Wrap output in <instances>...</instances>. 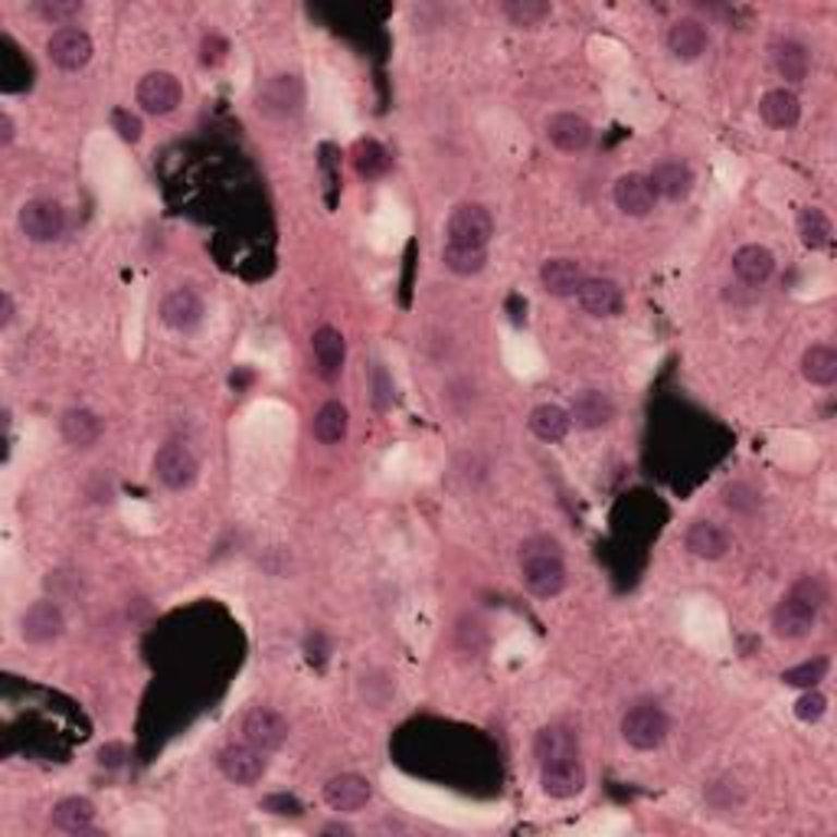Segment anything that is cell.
I'll return each mask as SVG.
<instances>
[{
  "label": "cell",
  "mask_w": 837,
  "mask_h": 837,
  "mask_svg": "<svg viewBox=\"0 0 837 837\" xmlns=\"http://www.w3.org/2000/svg\"><path fill=\"white\" fill-rule=\"evenodd\" d=\"M723 500L732 513H752L759 507V494L749 487V484H729L723 490Z\"/></svg>",
  "instance_id": "60d3db41"
},
{
  "label": "cell",
  "mask_w": 837,
  "mask_h": 837,
  "mask_svg": "<svg viewBox=\"0 0 837 837\" xmlns=\"http://www.w3.org/2000/svg\"><path fill=\"white\" fill-rule=\"evenodd\" d=\"M670 732V719L664 713V706L651 703V700H641L634 706L624 709L621 716V739L638 749V752H651L657 749Z\"/></svg>",
  "instance_id": "7a4b0ae2"
},
{
  "label": "cell",
  "mask_w": 837,
  "mask_h": 837,
  "mask_svg": "<svg viewBox=\"0 0 837 837\" xmlns=\"http://www.w3.org/2000/svg\"><path fill=\"white\" fill-rule=\"evenodd\" d=\"M36 13H39V16H43L46 23H52V26H59V29H62V26H69V23H72V20H75V16L82 13V3H75V0H72V3H59V0H43V3L36 7Z\"/></svg>",
  "instance_id": "f35d334b"
},
{
  "label": "cell",
  "mask_w": 837,
  "mask_h": 837,
  "mask_svg": "<svg viewBox=\"0 0 837 837\" xmlns=\"http://www.w3.org/2000/svg\"><path fill=\"white\" fill-rule=\"evenodd\" d=\"M539 788H543V794L559 798V801L575 798L585 788V765H582V759L575 755V759H559V762L539 765Z\"/></svg>",
  "instance_id": "5bb4252c"
},
{
  "label": "cell",
  "mask_w": 837,
  "mask_h": 837,
  "mask_svg": "<svg viewBox=\"0 0 837 837\" xmlns=\"http://www.w3.org/2000/svg\"><path fill=\"white\" fill-rule=\"evenodd\" d=\"M546 141L562 154H579L592 144V124L575 111H556L546 118Z\"/></svg>",
  "instance_id": "9a60e30c"
},
{
  "label": "cell",
  "mask_w": 837,
  "mask_h": 837,
  "mask_svg": "<svg viewBox=\"0 0 837 837\" xmlns=\"http://www.w3.org/2000/svg\"><path fill=\"white\" fill-rule=\"evenodd\" d=\"M121 755H124V749H121V745H101L98 762H101V765H121Z\"/></svg>",
  "instance_id": "c3c4849f"
},
{
  "label": "cell",
  "mask_w": 837,
  "mask_h": 837,
  "mask_svg": "<svg viewBox=\"0 0 837 837\" xmlns=\"http://www.w3.org/2000/svg\"><path fill=\"white\" fill-rule=\"evenodd\" d=\"M101 418H98V412H92V409H85V405H72V409H65L62 412V418H59V432H62V438L72 445V448H88V445H95L98 438H101Z\"/></svg>",
  "instance_id": "4316f807"
},
{
  "label": "cell",
  "mask_w": 837,
  "mask_h": 837,
  "mask_svg": "<svg viewBox=\"0 0 837 837\" xmlns=\"http://www.w3.org/2000/svg\"><path fill=\"white\" fill-rule=\"evenodd\" d=\"M824 713H827V696L817 693L814 687H808V690L794 700V716H798L801 723H817Z\"/></svg>",
  "instance_id": "ab89813d"
},
{
  "label": "cell",
  "mask_w": 837,
  "mask_h": 837,
  "mask_svg": "<svg viewBox=\"0 0 837 837\" xmlns=\"http://www.w3.org/2000/svg\"><path fill=\"white\" fill-rule=\"evenodd\" d=\"M814 621H817V608L811 602L798 595H785L772 611V634L785 641H798L814 631Z\"/></svg>",
  "instance_id": "8fae6325"
},
{
  "label": "cell",
  "mask_w": 837,
  "mask_h": 837,
  "mask_svg": "<svg viewBox=\"0 0 837 837\" xmlns=\"http://www.w3.org/2000/svg\"><path fill=\"white\" fill-rule=\"evenodd\" d=\"M801 376L814 386H830L837 379V350L827 343H811L801 353Z\"/></svg>",
  "instance_id": "d6a6232c"
},
{
  "label": "cell",
  "mask_w": 837,
  "mask_h": 837,
  "mask_svg": "<svg viewBox=\"0 0 837 837\" xmlns=\"http://www.w3.org/2000/svg\"><path fill=\"white\" fill-rule=\"evenodd\" d=\"M706 46H709V33H706V26H703L696 16H680V20L670 23V29H667V49H670L674 59L693 62V59H700V56L706 52Z\"/></svg>",
  "instance_id": "44dd1931"
},
{
  "label": "cell",
  "mask_w": 837,
  "mask_h": 837,
  "mask_svg": "<svg viewBox=\"0 0 837 837\" xmlns=\"http://www.w3.org/2000/svg\"><path fill=\"white\" fill-rule=\"evenodd\" d=\"M611 199L615 206L624 213V216H647L657 203V193H654V183L647 173H621L611 186Z\"/></svg>",
  "instance_id": "2e32d148"
},
{
  "label": "cell",
  "mask_w": 837,
  "mask_h": 837,
  "mask_svg": "<svg viewBox=\"0 0 837 837\" xmlns=\"http://www.w3.org/2000/svg\"><path fill=\"white\" fill-rule=\"evenodd\" d=\"M373 383H376V409H386V405H389V399H392V383L386 379V369H383V366L376 369Z\"/></svg>",
  "instance_id": "f6af8a7d"
},
{
  "label": "cell",
  "mask_w": 837,
  "mask_h": 837,
  "mask_svg": "<svg viewBox=\"0 0 837 837\" xmlns=\"http://www.w3.org/2000/svg\"><path fill=\"white\" fill-rule=\"evenodd\" d=\"M199 49H203V65H219L226 59V52H229V46H226V39L219 33H209Z\"/></svg>",
  "instance_id": "ee69618b"
},
{
  "label": "cell",
  "mask_w": 837,
  "mask_h": 837,
  "mask_svg": "<svg viewBox=\"0 0 837 837\" xmlns=\"http://www.w3.org/2000/svg\"><path fill=\"white\" fill-rule=\"evenodd\" d=\"M353 167H356L360 177L379 180L383 173H389L392 157H389V150H386L376 137H360V141L353 144Z\"/></svg>",
  "instance_id": "836d02e7"
},
{
  "label": "cell",
  "mask_w": 837,
  "mask_h": 837,
  "mask_svg": "<svg viewBox=\"0 0 837 837\" xmlns=\"http://www.w3.org/2000/svg\"><path fill=\"white\" fill-rule=\"evenodd\" d=\"M154 474L170 490H186L199 477V461L183 441H163L154 454Z\"/></svg>",
  "instance_id": "277c9868"
},
{
  "label": "cell",
  "mask_w": 837,
  "mask_h": 837,
  "mask_svg": "<svg viewBox=\"0 0 837 837\" xmlns=\"http://www.w3.org/2000/svg\"><path fill=\"white\" fill-rule=\"evenodd\" d=\"M16 222L29 242H56L65 232V209L56 199H29L20 206Z\"/></svg>",
  "instance_id": "52a82bcc"
},
{
  "label": "cell",
  "mask_w": 837,
  "mask_h": 837,
  "mask_svg": "<svg viewBox=\"0 0 837 837\" xmlns=\"http://www.w3.org/2000/svg\"><path fill=\"white\" fill-rule=\"evenodd\" d=\"M683 546L696 556V559H723L729 549V536L719 523L713 520H693L683 533Z\"/></svg>",
  "instance_id": "484cf974"
},
{
  "label": "cell",
  "mask_w": 837,
  "mask_h": 837,
  "mask_svg": "<svg viewBox=\"0 0 837 837\" xmlns=\"http://www.w3.org/2000/svg\"><path fill=\"white\" fill-rule=\"evenodd\" d=\"M798 235L808 248H824L830 242V219L817 206H804L798 213Z\"/></svg>",
  "instance_id": "d590c367"
},
{
  "label": "cell",
  "mask_w": 837,
  "mask_h": 837,
  "mask_svg": "<svg viewBox=\"0 0 837 837\" xmlns=\"http://www.w3.org/2000/svg\"><path fill=\"white\" fill-rule=\"evenodd\" d=\"M65 631V615L52 598H39L23 608L20 615V634L26 644H52Z\"/></svg>",
  "instance_id": "30bf717a"
},
{
  "label": "cell",
  "mask_w": 837,
  "mask_h": 837,
  "mask_svg": "<svg viewBox=\"0 0 837 837\" xmlns=\"http://www.w3.org/2000/svg\"><path fill=\"white\" fill-rule=\"evenodd\" d=\"M772 62H775V72L785 82H791V85L808 78V65H811L808 49L798 39H791V36H781V39L772 43Z\"/></svg>",
  "instance_id": "f1b7e54d"
},
{
  "label": "cell",
  "mask_w": 837,
  "mask_h": 837,
  "mask_svg": "<svg viewBox=\"0 0 837 837\" xmlns=\"http://www.w3.org/2000/svg\"><path fill=\"white\" fill-rule=\"evenodd\" d=\"M569 418L579 428H602L615 418V402L602 389H579L569 402Z\"/></svg>",
  "instance_id": "cb8c5ba5"
},
{
  "label": "cell",
  "mask_w": 837,
  "mask_h": 837,
  "mask_svg": "<svg viewBox=\"0 0 837 837\" xmlns=\"http://www.w3.org/2000/svg\"><path fill=\"white\" fill-rule=\"evenodd\" d=\"M582 281H585V271L575 258H546L539 265V284L553 298H572Z\"/></svg>",
  "instance_id": "d4e9b609"
},
{
  "label": "cell",
  "mask_w": 837,
  "mask_h": 837,
  "mask_svg": "<svg viewBox=\"0 0 837 837\" xmlns=\"http://www.w3.org/2000/svg\"><path fill=\"white\" fill-rule=\"evenodd\" d=\"M347 432H350V412H347L343 402L330 399V402H324V405L314 412V422H311L314 441H320V445H340V441L347 438Z\"/></svg>",
  "instance_id": "f546056e"
},
{
  "label": "cell",
  "mask_w": 837,
  "mask_h": 837,
  "mask_svg": "<svg viewBox=\"0 0 837 837\" xmlns=\"http://www.w3.org/2000/svg\"><path fill=\"white\" fill-rule=\"evenodd\" d=\"M575 301H579V307L589 317H615L621 311L624 298H621L618 281H611V278H589L585 275V281L575 291Z\"/></svg>",
  "instance_id": "d6986e66"
},
{
  "label": "cell",
  "mask_w": 837,
  "mask_h": 837,
  "mask_svg": "<svg viewBox=\"0 0 837 837\" xmlns=\"http://www.w3.org/2000/svg\"><path fill=\"white\" fill-rule=\"evenodd\" d=\"M533 755H536V765L559 762V759H575V755H579V736H575V729L566 726V723H549V726L536 729V736H533Z\"/></svg>",
  "instance_id": "ffe728a7"
},
{
  "label": "cell",
  "mask_w": 837,
  "mask_h": 837,
  "mask_svg": "<svg viewBox=\"0 0 837 837\" xmlns=\"http://www.w3.org/2000/svg\"><path fill=\"white\" fill-rule=\"evenodd\" d=\"M311 353H314V369L324 383L340 379L343 363H347V340L337 327H330V324L317 327L311 337Z\"/></svg>",
  "instance_id": "4fadbf2b"
},
{
  "label": "cell",
  "mask_w": 837,
  "mask_h": 837,
  "mask_svg": "<svg viewBox=\"0 0 837 837\" xmlns=\"http://www.w3.org/2000/svg\"><path fill=\"white\" fill-rule=\"evenodd\" d=\"M759 114H762V121H765L768 128L785 131V128H794V124H798V118H801V101H798V95H794L791 88L781 85V88H772V92L762 95Z\"/></svg>",
  "instance_id": "83f0119b"
},
{
  "label": "cell",
  "mask_w": 837,
  "mask_h": 837,
  "mask_svg": "<svg viewBox=\"0 0 837 837\" xmlns=\"http://www.w3.org/2000/svg\"><path fill=\"white\" fill-rule=\"evenodd\" d=\"M49 821H52V827H59L65 834H82L95 821V804L88 798H82V794H69V798L52 804Z\"/></svg>",
  "instance_id": "4dcf8cb0"
},
{
  "label": "cell",
  "mask_w": 837,
  "mask_h": 837,
  "mask_svg": "<svg viewBox=\"0 0 837 837\" xmlns=\"http://www.w3.org/2000/svg\"><path fill=\"white\" fill-rule=\"evenodd\" d=\"M827 657H808V660H801V664H794V667H788V670H781V680L788 683V687H801V690H808V687H817L821 680H824V674H827Z\"/></svg>",
  "instance_id": "8d00e7d4"
},
{
  "label": "cell",
  "mask_w": 837,
  "mask_h": 837,
  "mask_svg": "<svg viewBox=\"0 0 837 837\" xmlns=\"http://www.w3.org/2000/svg\"><path fill=\"white\" fill-rule=\"evenodd\" d=\"M183 98V88L177 82L173 72H147L141 82H137V105L147 111V114H170Z\"/></svg>",
  "instance_id": "7c38bea8"
},
{
  "label": "cell",
  "mask_w": 837,
  "mask_h": 837,
  "mask_svg": "<svg viewBox=\"0 0 837 837\" xmlns=\"http://www.w3.org/2000/svg\"><path fill=\"white\" fill-rule=\"evenodd\" d=\"M494 235V219L481 203H458L445 222V242L464 248H487Z\"/></svg>",
  "instance_id": "3957f363"
},
{
  "label": "cell",
  "mask_w": 837,
  "mask_h": 837,
  "mask_svg": "<svg viewBox=\"0 0 837 837\" xmlns=\"http://www.w3.org/2000/svg\"><path fill=\"white\" fill-rule=\"evenodd\" d=\"M160 320L177 330V333H190L199 327L203 320V301L193 288H173L170 294H163L160 301Z\"/></svg>",
  "instance_id": "e0dca14e"
},
{
  "label": "cell",
  "mask_w": 837,
  "mask_h": 837,
  "mask_svg": "<svg viewBox=\"0 0 837 837\" xmlns=\"http://www.w3.org/2000/svg\"><path fill=\"white\" fill-rule=\"evenodd\" d=\"M304 105V85L298 75H271L262 82L258 95H255V108L265 118H294Z\"/></svg>",
  "instance_id": "5b68a950"
},
{
  "label": "cell",
  "mask_w": 837,
  "mask_h": 837,
  "mask_svg": "<svg viewBox=\"0 0 837 837\" xmlns=\"http://www.w3.org/2000/svg\"><path fill=\"white\" fill-rule=\"evenodd\" d=\"M441 265H445L451 275L471 278V275L484 271V265H487V248H464V245L445 242V245H441Z\"/></svg>",
  "instance_id": "e575fe53"
},
{
  "label": "cell",
  "mask_w": 837,
  "mask_h": 837,
  "mask_svg": "<svg viewBox=\"0 0 837 837\" xmlns=\"http://www.w3.org/2000/svg\"><path fill=\"white\" fill-rule=\"evenodd\" d=\"M92 36L78 26H62V29H52V36L46 39V56L56 69L62 72H78L92 62Z\"/></svg>",
  "instance_id": "8992f818"
},
{
  "label": "cell",
  "mask_w": 837,
  "mask_h": 837,
  "mask_svg": "<svg viewBox=\"0 0 837 837\" xmlns=\"http://www.w3.org/2000/svg\"><path fill=\"white\" fill-rule=\"evenodd\" d=\"M732 275L749 288H762L775 275V255L759 242L739 245L732 252Z\"/></svg>",
  "instance_id": "603a6c76"
},
{
  "label": "cell",
  "mask_w": 837,
  "mask_h": 837,
  "mask_svg": "<svg viewBox=\"0 0 837 837\" xmlns=\"http://www.w3.org/2000/svg\"><path fill=\"white\" fill-rule=\"evenodd\" d=\"M239 729H242V739L248 745L262 749V752H275L288 739V719L278 709H271V706H252L242 716Z\"/></svg>",
  "instance_id": "ba28073f"
},
{
  "label": "cell",
  "mask_w": 837,
  "mask_h": 837,
  "mask_svg": "<svg viewBox=\"0 0 837 837\" xmlns=\"http://www.w3.org/2000/svg\"><path fill=\"white\" fill-rule=\"evenodd\" d=\"M262 808L265 811H271V814H291V817H298V814H304V808H301V801L294 798V794H268L265 801H262Z\"/></svg>",
  "instance_id": "7bdbcfd3"
},
{
  "label": "cell",
  "mask_w": 837,
  "mask_h": 837,
  "mask_svg": "<svg viewBox=\"0 0 837 837\" xmlns=\"http://www.w3.org/2000/svg\"><path fill=\"white\" fill-rule=\"evenodd\" d=\"M10 324H13V294L0 291V327H10Z\"/></svg>",
  "instance_id": "7dc6e473"
},
{
  "label": "cell",
  "mask_w": 837,
  "mask_h": 837,
  "mask_svg": "<svg viewBox=\"0 0 837 837\" xmlns=\"http://www.w3.org/2000/svg\"><path fill=\"white\" fill-rule=\"evenodd\" d=\"M651 183H654V193L657 196H667V199H687L690 190H693V170L687 160L680 157H660L654 167H651Z\"/></svg>",
  "instance_id": "7402d4cb"
},
{
  "label": "cell",
  "mask_w": 837,
  "mask_h": 837,
  "mask_svg": "<svg viewBox=\"0 0 837 837\" xmlns=\"http://www.w3.org/2000/svg\"><path fill=\"white\" fill-rule=\"evenodd\" d=\"M216 765L219 772L232 781V785H255L262 781L268 762H265V752L248 745V742H229L219 749L216 755Z\"/></svg>",
  "instance_id": "9c48e42d"
},
{
  "label": "cell",
  "mask_w": 837,
  "mask_h": 837,
  "mask_svg": "<svg viewBox=\"0 0 837 837\" xmlns=\"http://www.w3.org/2000/svg\"><path fill=\"white\" fill-rule=\"evenodd\" d=\"M549 13H553V7L543 3V0H510V3H504V16L513 26H539Z\"/></svg>",
  "instance_id": "74e56055"
},
{
  "label": "cell",
  "mask_w": 837,
  "mask_h": 837,
  "mask_svg": "<svg viewBox=\"0 0 837 837\" xmlns=\"http://www.w3.org/2000/svg\"><path fill=\"white\" fill-rule=\"evenodd\" d=\"M13 134H16L13 118H10L7 111H0V147H10V144H13Z\"/></svg>",
  "instance_id": "bcb514c9"
},
{
  "label": "cell",
  "mask_w": 837,
  "mask_h": 837,
  "mask_svg": "<svg viewBox=\"0 0 837 837\" xmlns=\"http://www.w3.org/2000/svg\"><path fill=\"white\" fill-rule=\"evenodd\" d=\"M373 798V785L356 772H340L324 785V801L330 811H360Z\"/></svg>",
  "instance_id": "ac0fdd59"
},
{
  "label": "cell",
  "mask_w": 837,
  "mask_h": 837,
  "mask_svg": "<svg viewBox=\"0 0 837 837\" xmlns=\"http://www.w3.org/2000/svg\"><path fill=\"white\" fill-rule=\"evenodd\" d=\"M526 425H530V432H533L539 441H549V445H553V441H562V438L569 435L572 418H569V412H566L562 405L543 402V405H536V409L530 412Z\"/></svg>",
  "instance_id": "1f68e13d"
},
{
  "label": "cell",
  "mask_w": 837,
  "mask_h": 837,
  "mask_svg": "<svg viewBox=\"0 0 837 837\" xmlns=\"http://www.w3.org/2000/svg\"><path fill=\"white\" fill-rule=\"evenodd\" d=\"M108 121H111V128L118 131V137H121V141H128V144L141 141L144 124H141V118H137V114H131L128 108H114Z\"/></svg>",
  "instance_id": "b9f144b4"
},
{
  "label": "cell",
  "mask_w": 837,
  "mask_h": 837,
  "mask_svg": "<svg viewBox=\"0 0 837 837\" xmlns=\"http://www.w3.org/2000/svg\"><path fill=\"white\" fill-rule=\"evenodd\" d=\"M520 575L523 585L539 598H556L566 589V559L556 539L530 536L520 543Z\"/></svg>",
  "instance_id": "6da1fadb"
}]
</instances>
